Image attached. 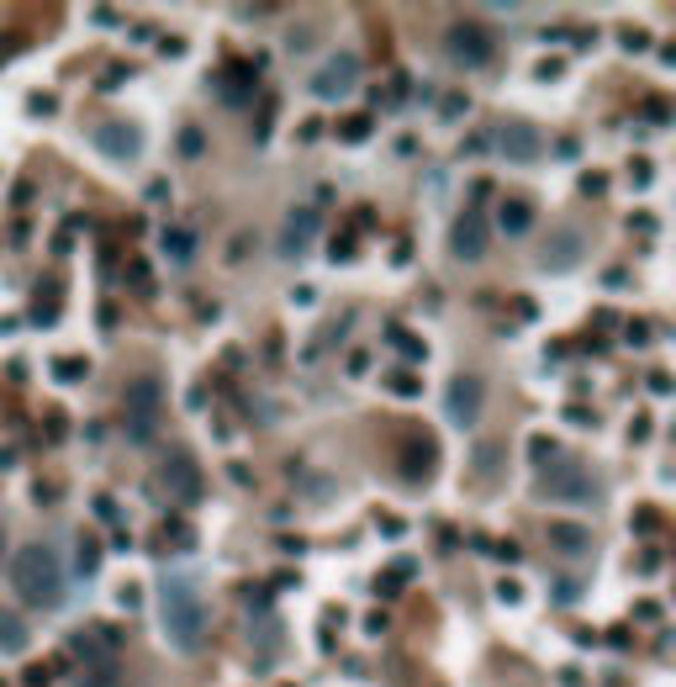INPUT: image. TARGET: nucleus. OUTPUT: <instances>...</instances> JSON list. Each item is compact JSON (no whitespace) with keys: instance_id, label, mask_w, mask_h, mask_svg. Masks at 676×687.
<instances>
[{"instance_id":"obj_1","label":"nucleus","mask_w":676,"mask_h":687,"mask_svg":"<svg viewBox=\"0 0 676 687\" xmlns=\"http://www.w3.org/2000/svg\"><path fill=\"white\" fill-rule=\"evenodd\" d=\"M159 629L169 651H201L206 640V598L191 571H164L159 577Z\"/></svg>"},{"instance_id":"obj_2","label":"nucleus","mask_w":676,"mask_h":687,"mask_svg":"<svg viewBox=\"0 0 676 687\" xmlns=\"http://www.w3.org/2000/svg\"><path fill=\"white\" fill-rule=\"evenodd\" d=\"M11 587H16V598L32 603V608H53L64 598L59 555H53L48 545H22L16 550V561H11Z\"/></svg>"},{"instance_id":"obj_3","label":"nucleus","mask_w":676,"mask_h":687,"mask_svg":"<svg viewBox=\"0 0 676 687\" xmlns=\"http://www.w3.org/2000/svg\"><path fill=\"white\" fill-rule=\"evenodd\" d=\"M539 492L550 497V503H576V508H587V503H597V476L581 466L576 455H566V450H555V455H544L539 460Z\"/></svg>"},{"instance_id":"obj_4","label":"nucleus","mask_w":676,"mask_h":687,"mask_svg":"<svg viewBox=\"0 0 676 687\" xmlns=\"http://www.w3.org/2000/svg\"><path fill=\"white\" fill-rule=\"evenodd\" d=\"M122 407H127V429H133L138 439L154 434V429H159V413H164V386H159V376H138V381H127Z\"/></svg>"},{"instance_id":"obj_5","label":"nucleus","mask_w":676,"mask_h":687,"mask_svg":"<svg viewBox=\"0 0 676 687\" xmlns=\"http://www.w3.org/2000/svg\"><path fill=\"white\" fill-rule=\"evenodd\" d=\"M481 402H486V381L476 376V370H460V376L444 386V413H449L455 429H471V423L481 418Z\"/></svg>"},{"instance_id":"obj_6","label":"nucleus","mask_w":676,"mask_h":687,"mask_svg":"<svg viewBox=\"0 0 676 687\" xmlns=\"http://www.w3.org/2000/svg\"><path fill=\"white\" fill-rule=\"evenodd\" d=\"M90 143H96L106 159H117V164H133L143 154V133L127 117H101L96 127H90Z\"/></svg>"},{"instance_id":"obj_7","label":"nucleus","mask_w":676,"mask_h":687,"mask_svg":"<svg viewBox=\"0 0 676 687\" xmlns=\"http://www.w3.org/2000/svg\"><path fill=\"white\" fill-rule=\"evenodd\" d=\"M159 487L175 497V503H201V497H206V476H201V466H196L191 455L175 450V455L159 466Z\"/></svg>"},{"instance_id":"obj_8","label":"nucleus","mask_w":676,"mask_h":687,"mask_svg":"<svg viewBox=\"0 0 676 687\" xmlns=\"http://www.w3.org/2000/svg\"><path fill=\"white\" fill-rule=\"evenodd\" d=\"M444 48H449V59L465 64V69H476V64L492 59V37H486L476 22H455V27H449V37H444Z\"/></svg>"},{"instance_id":"obj_9","label":"nucleus","mask_w":676,"mask_h":687,"mask_svg":"<svg viewBox=\"0 0 676 687\" xmlns=\"http://www.w3.org/2000/svg\"><path fill=\"white\" fill-rule=\"evenodd\" d=\"M497 148H502V159H513V164H534L544 154V133L534 122H507L497 133Z\"/></svg>"},{"instance_id":"obj_10","label":"nucleus","mask_w":676,"mask_h":687,"mask_svg":"<svg viewBox=\"0 0 676 687\" xmlns=\"http://www.w3.org/2000/svg\"><path fill=\"white\" fill-rule=\"evenodd\" d=\"M354 74H360V59H354V53H338V59H328L323 69H317L312 90L323 101H333V96H344V90H354Z\"/></svg>"},{"instance_id":"obj_11","label":"nucleus","mask_w":676,"mask_h":687,"mask_svg":"<svg viewBox=\"0 0 676 687\" xmlns=\"http://www.w3.org/2000/svg\"><path fill=\"white\" fill-rule=\"evenodd\" d=\"M581 254H587V238H581L576 228H560L550 244H544L539 265H544V270H571V265H581Z\"/></svg>"},{"instance_id":"obj_12","label":"nucleus","mask_w":676,"mask_h":687,"mask_svg":"<svg viewBox=\"0 0 676 687\" xmlns=\"http://www.w3.org/2000/svg\"><path fill=\"white\" fill-rule=\"evenodd\" d=\"M550 550L555 555H566V561H581V555H592V529H581V524H550Z\"/></svg>"},{"instance_id":"obj_13","label":"nucleus","mask_w":676,"mask_h":687,"mask_svg":"<svg viewBox=\"0 0 676 687\" xmlns=\"http://www.w3.org/2000/svg\"><path fill=\"white\" fill-rule=\"evenodd\" d=\"M455 254L460 259H481L486 254V222H481V212H465L455 222Z\"/></svg>"},{"instance_id":"obj_14","label":"nucleus","mask_w":676,"mask_h":687,"mask_svg":"<svg viewBox=\"0 0 676 687\" xmlns=\"http://www.w3.org/2000/svg\"><path fill=\"white\" fill-rule=\"evenodd\" d=\"M312 233H317V212H312V207L291 212V217H286V233H280V254H302Z\"/></svg>"},{"instance_id":"obj_15","label":"nucleus","mask_w":676,"mask_h":687,"mask_svg":"<svg viewBox=\"0 0 676 687\" xmlns=\"http://www.w3.org/2000/svg\"><path fill=\"white\" fill-rule=\"evenodd\" d=\"M27 624L22 619H16V614H0V651H6V656H16V651H27Z\"/></svg>"},{"instance_id":"obj_16","label":"nucleus","mask_w":676,"mask_h":687,"mask_svg":"<svg viewBox=\"0 0 676 687\" xmlns=\"http://www.w3.org/2000/svg\"><path fill=\"white\" fill-rule=\"evenodd\" d=\"M502 233H529L534 228V212H529V201H502Z\"/></svg>"},{"instance_id":"obj_17","label":"nucleus","mask_w":676,"mask_h":687,"mask_svg":"<svg viewBox=\"0 0 676 687\" xmlns=\"http://www.w3.org/2000/svg\"><path fill=\"white\" fill-rule=\"evenodd\" d=\"M164 254L175 259V265H185V259L196 254V238L185 233V228H169V233H164Z\"/></svg>"},{"instance_id":"obj_18","label":"nucleus","mask_w":676,"mask_h":687,"mask_svg":"<svg viewBox=\"0 0 676 687\" xmlns=\"http://www.w3.org/2000/svg\"><path fill=\"white\" fill-rule=\"evenodd\" d=\"M180 148H185V159H201V148H206V138L196 133V127H185V133H180Z\"/></svg>"},{"instance_id":"obj_19","label":"nucleus","mask_w":676,"mask_h":687,"mask_svg":"<svg viewBox=\"0 0 676 687\" xmlns=\"http://www.w3.org/2000/svg\"><path fill=\"white\" fill-rule=\"evenodd\" d=\"M85 370H90L85 360H59V381H80Z\"/></svg>"},{"instance_id":"obj_20","label":"nucleus","mask_w":676,"mask_h":687,"mask_svg":"<svg viewBox=\"0 0 676 687\" xmlns=\"http://www.w3.org/2000/svg\"><path fill=\"white\" fill-rule=\"evenodd\" d=\"M391 392H402V397H412V392H418V381H412V376H397V381H391Z\"/></svg>"},{"instance_id":"obj_21","label":"nucleus","mask_w":676,"mask_h":687,"mask_svg":"<svg viewBox=\"0 0 676 687\" xmlns=\"http://www.w3.org/2000/svg\"><path fill=\"white\" fill-rule=\"evenodd\" d=\"M624 48H629V53H634V48H650V37H645V32H624Z\"/></svg>"},{"instance_id":"obj_22","label":"nucleus","mask_w":676,"mask_h":687,"mask_svg":"<svg viewBox=\"0 0 676 687\" xmlns=\"http://www.w3.org/2000/svg\"><path fill=\"white\" fill-rule=\"evenodd\" d=\"M0 550H6V534H0Z\"/></svg>"}]
</instances>
